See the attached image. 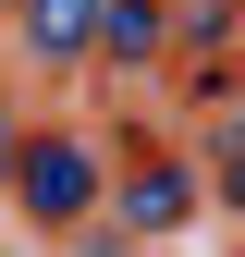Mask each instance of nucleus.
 I'll return each mask as SVG.
<instances>
[{"instance_id": "5", "label": "nucleus", "mask_w": 245, "mask_h": 257, "mask_svg": "<svg viewBox=\"0 0 245 257\" xmlns=\"http://www.w3.org/2000/svg\"><path fill=\"white\" fill-rule=\"evenodd\" d=\"M0 159H13V122H0Z\"/></svg>"}, {"instance_id": "1", "label": "nucleus", "mask_w": 245, "mask_h": 257, "mask_svg": "<svg viewBox=\"0 0 245 257\" xmlns=\"http://www.w3.org/2000/svg\"><path fill=\"white\" fill-rule=\"evenodd\" d=\"M13 196L37 220H86V208H98V159H86L74 135H25L13 147Z\"/></svg>"}, {"instance_id": "2", "label": "nucleus", "mask_w": 245, "mask_h": 257, "mask_svg": "<svg viewBox=\"0 0 245 257\" xmlns=\"http://www.w3.org/2000/svg\"><path fill=\"white\" fill-rule=\"evenodd\" d=\"M25 25H37V37H25L37 61H74L86 37H98V0H25Z\"/></svg>"}, {"instance_id": "4", "label": "nucleus", "mask_w": 245, "mask_h": 257, "mask_svg": "<svg viewBox=\"0 0 245 257\" xmlns=\"http://www.w3.org/2000/svg\"><path fill=\"white\" fill-rule=\"evenodd\" d=\"M98 37H110V61H147L160 49V0H98Z\"/></svg>"}, {"instance_id": "3", "label": "nucleus", "mask_w": 245, "mask_h": 257, "mask_svg": "<svg viewBox=\"0 0 245 257\" xmlns=\"http://www.w3.org/2000/svg\"><path fill=\"white\" fill-rule=\"evenodd\" d=\"M184 208H196V184H184V172H135V184H122V233H172Z\"/></svg>"}]
</instances>
